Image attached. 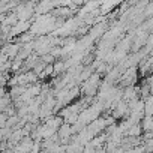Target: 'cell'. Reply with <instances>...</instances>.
<instances>
[{"mask_svg":"<svg viewBox=\"0 0 153 153\" xmlns=\"http://www.w3.org/2000/svg\"><path fill=\"white\" fill-rule=\"evenodd\" d=\"M141 128L146 132H153V117L152 116H146L141 122Z\"/></svg>","mask_w":153,"mask_h":153,"instance_id":"6da1fadb","label":"cell"},{"mask_svg":"<svg viewBox=\"0 0 153 153\" xmlns=\"http://www.w3.org/2000/svg\"><path fill=\"white\" fill-rule=\"evenodd\" d=\"M11 102H12V99H11V96H9V92H8V95H5V96H0V111H5V108H6Z\"/></svg>","mask_w":153,"mask_h":153,"instance_id":"7a4b0ae2","label":"cell"},{"mask_svg":"<svg viewBox=\"0 0 153 153\" xmlns=\"http://www.w3.org/2000/svg\"><path fill=\"white\" fill-rule=\"evenodd\" d=\"M6 119H8L6 113H5V111H0V126H5V123H6Z\"/></svg>","mask_w":153,"mask_h":153,"instance_id":"3957f363","label":"cell"},{"mask_svg":"<svg viewBox=\"0 0 153 153\" xmlns=\"http://www.w3.org/2000/svg\"><path fill=\"white\" fill-rule=\"evenodd\" d=\"M144 150H153V138H150L149 141H146V147H144Z\"/></svg>","mask_w":153,"mask_h":153,"instance_id":"277c9868","label":"cell"}]
</instances>
